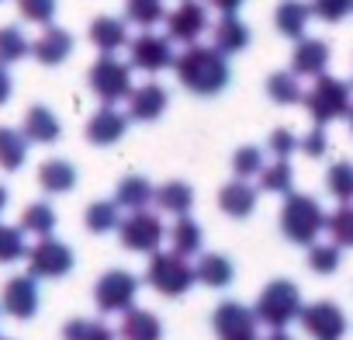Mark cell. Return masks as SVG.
<instances>
[{"label": "cell", "mask_w": 353, "mask_h": 340, "mask_svg": "<svg viewBox=\"0 0 353 340\" xmlns=\"http://www.w3.org/2000/svg\"><path fill=\"white\" fill-rule=\"evenodd\" d=\"M301 104H305V111L312 115V122H315L319 129H325L329 122L350 115V108H353V84L322 73V77H315V84L301 94Z\"/></svg>", "instance_id": "cell-2"}, {"label": "cell", "mask_w": 353, "mask_h": 340, "mask_svg": "<svg viewBox=\"0 0 353 340\" xmlns=\"http://www.w3.org/2000/svg\"><path fill=\"white\" fill-rule=\"evenodd\" d=\"M208 8L201 0H181L173 11H166V39L170 42H184L194 46L208 32Z\"/></svg>", "instance_id": "cell-13"}, {"label": "cell", "mask_w": 353, "mask_h": 340, "mask_svg": "<svg viewBox=\"0 0 353 340\" xmlns=\"http://www.w3.org/2000/svg\"><path fill=\"white\" fill-rule=\"evenodd\" d=\"M39 185L46 195H70L77 188V167L70 160H46L39 167Z\"/></svg>", "instance_id": "cell-27"}, {"label": "cell", "mask_w": 353, "mask_h": 340, "mask_svg": "<svg viewBox=\"0 0 353 340\" xmlns=\"http://www.w3.org/2000/svg\"><path fill=\"white\" fill-rule=\"evenodd\" d=\"M325 191L339 205H353V163L350 160H339L325 170Z\"/></svg>", "instance_id": "cell-34"}, {"label": "cell", "mask_w": 353, "mask_h": 340, "mask_svg": "<svg viewBox=\"0 0 353 340\" xmlns=\"http://www.w3.org/2000/svg\"><path fill=\"white\" fill-rule=\"evenodd\" d=\"M250 25L239 18V15H222L215 25H212V49H219L225 59L229 56H236V53H243L246 46H250Z\"/></svg>", "instance_id": "cell-18"}, {"label": "cell", "mask_w": 353, "mask_h": 340, "mask_svg": "<svg viewBox=\"0 0 353 340\" xmlns=\"http://www.w3.org/2000/svg\"><path fill=\"white\" fill-rule=\"evenodd\" d=\"M308 11H312L319 21L336 25V21H343L346 15H353V0H312Z\"/></svg>", "instance_id": "cell-44"}, {"label": "cell", "mask_w": 353, "mask_h": 340, "mask_svg": "<svg viewBox=\"0 0 353 340\" xmlns=\"http://www.w3.org/2000/svg\"><path fill=\"white\" fill-rule=\"evenodd\" d=\"M163 236H166V226H163V216L142 209V212H128L121 223H118V240L125 250L132 254H156L163 247Z\"/></svg>", "instance_id": "cell-6"}, {"label": "cell", "mask_w": 353, "mask_h": 340, "mask_svg": "<svg viewBox=\"0 0 353 340\" xmlns=\"http://www.w3.org/2000/svg\"><path fill=\"white\" fill-rule=\"evenodd\" d=\"M87 84L104 104H118L132 94V66L118 56H97V63L87 73Z\"/></svg>", "instance_id": "cell-7"}, {"label": "cell", "mask_w": 353, "mask_h": 340, "mask_svg": "<svg viewBox=\"0 0 353 340\" xmlns=\"http://www.w3.org/2000/svg\"><path fill=\"white\" fill-rule=\"evenodd\" d=\"M125 101H128V122H156L170 108V94L156 80H145V84L132 87V94Z\"/></svg>", "instance_id": "cell-15"}, {"label": "cell", "mask_w": 353, "mask_h": 340, "mask_svg": "<svg viewBox=\"0 0 353 340\" xmlns=\"http://www.w3.org/2000/svg\"><path fill=\"white\" fill-rule=\"evenodd\" d=\"M329 42H322V39H298L294 42V53H291V73L294 77H322L325 73V66H329Z\"/></svg>", "instance_id": "cell-17"}, {"label": "cell", "mask_w": 353, "mask_h": 340, "mask_svg": "<svg viewBox=\"0 0 353 340\" xmlns=\"http://www.w3.org/2000/svg\"><path fill=\"white\" fill-rule=\"evenodd\" d=\"M201 247H205L201 226L191 216H181V219L173 223V229H170V254L191 261V257H201Z\"/></svg>", "instance_id": "cell-26"}, {"label": "cell", "mask_w": 353, "mask_h": 340, "mask_svg": "<svg viewBox=\"0 0 353 340\" xmlns=\"http://www.w3.org/2000/svg\"><path fill=\"white\" fill-rule=\"evenodd\" d=\"M298 149H301L308 160H322V156H325V149H329L325 129H319V125H315L308 135H301V139H298Z\"/></svg>", "instance_id": "cell-46"}, {"label": "cell", "mask_w": 353, "mask_h": 340, "mask_svg": "<svg viewBox=\"0 0 353 340\" xmlns=\"http://www.w3.org/2000/svg\"><path fill=\"white\" fill-rule=\"evenodd\" d=\"M301 94L305 91H301V84L291 70H277V73L267 77V97L274 104H301Z\"/></svg>", "instance_id": "cell-35"}, {"label": "cell", "mask_w": 353, "mask_h": 340, "mask_svg": "<svg viewBox=\"0 0 353 340\" xmlns=\"http://www.w3.org/2000/svg\"><path fill=\"white\" fill-rule=\"evenodd\" d=\"M339 264H343V250H339L336 243H312V247H308V267H312L315 274L329 278V274L339 271Z\"/></svg>", "instance_id": "cell-40"}, {"label": "cell", "mask_w": 353, "mask_h": 340, "mask_svg": "<svg viewBox=\"0 0 353 340\" xmlns=\"http://www.w3.org/2000/svg\"><path fill=\"white\" fill-rule=\"evenodd\" d=\"M149 202H152V185L142 174H128V178L118 181V188H114V205L118 209L142 212V209H149Z\"/></svg>", "instance_id": "cell-29"}, {"label": "cell", "mask_w": 353, "mask_h": 340, "mask_svg": "<svg viewBox=\"0 0 353 340\" xmlns=\"http://www.w3.org/2000/svg\"><path fill=\"white\" fill-rule=\"evenodd\" d=\"M11 91H14L11 73H8V66H0V104H8V101H11Z\"/></svg>", "instance_id": "cell-47"}, {"label": "cell", "mask_w": 353, "mask_h": 340, "mask_svg": "<svg viewBox=\"0 0 353 340\" xmlns=\"http://www.w3.org/2000/svg\"><path fill=\"white\" fill-rule=\"evenodd\" d=\"M260 191L263 195H291L294 191V167H291V160H274V163H263V170H260Z\"/></svg>", "instance_id": "cell-30"}, {"label": "cell", "mask_w": 353, "mask_h": 340, "mask_svg": "<svg viewBox=\"0 0 353 340\" xmlns=\"http://www.w3.org/2000/svg\"><path fill=\"white\" fill-rule=\"evenodd\" d=\"M90 42L101 49V56H114L121 46H128V25L125 18H111V15H101L90 21Z\"/></svg>", "instance_id": "cell-24"}, {"label": "cell", "mask_w": 353, "mask_h": 340, "mask_svg": "<svg viewBox=\"0 0 353 340\" xmlns=\"http://www.w3.org/2000/svg\"><path fill=\"white\" fill-rule=\"evenodd\" d=\"M208 4H212L215 11H222V15H236V11L246 4V0H208Z\"/></svg>", "instance_id": "cell-48"}, {"label": "cell", "mask_w": 353, "mask_h": 340, "mask_svg": "<svg viewBox=\"0 0 353 340\" xmlns=\"http://www.w3.org/2000/svg\"><path fill=\"white\" fill-rule=\"evenodd\" d=\"M139 285H142V281H139L132 271H121V267L104 271V274L97 278V285H94V302H97L101 312H128V309L135 305Z\"/></svg>", "instance_id": "cell-9"}, {"label": "cell", "mask_w": 353, "mask_h": 340, "mask_svg": "<svg viewBox=\"0 0 353 340\" xmlns=\"http://www.w3.org/2000/svg\"><path fill=\"white\" fill-rule=\"evenodd\" d=\"M298 323H301V330L312 340H343L346 337V312L336 302H329V299L301 305Z\"/></svg>", "instance_id": "cell-11"}, {"label": "cell", "mask_w": 353, "mask_h": 340, "mask_svg": "<svg viewBox=\"0 0 353 340\" xmlns=\"http://www.w3.org/2000/svg\"><path fill=\"white\" fill-rule=\"evenodd\" d=\"M118 223H121V209L114 205V202H108V198H101V202H90L87 205V212H83V226L90 229V233H111V229H118Z\"/></svg>", "instance_id": "cell-36"}, {"label": "cell", "mask_w": 353, "mask_h": 340, "mask_svg": "<svg viewBox=\"0 0 353 340\" xmlns=\"http://www.w3.org/2000/svg\"><path fill=\"white\" fill-rule=\"evenodd\" d=\"M267 149L274 153V160H288L294 149H298V135L291 129H274L267 135Z\"/></svg>", "instance_id": "cell-45"}, {"label": "cell", "mask_w": 353, "mask_h": 340, "mask_svg": "<svg viewBox=\"0 0 353 340\" xmlns=\"http://www.w3.org/2000/svg\"><path fill=\"white\" fill-rule=\"evenodd\" d=\"M219 209L229 216V219H246V216H253V209H256V188L250 185V181H229V185H222L219 188Z\"/></svg>", "instance_id": "cell-23"}, {"label": "cell", "mask_w": 353, "mask_h": 340, "mask_svg": "<svg viewBox=\"0 0 353 340\" xmlns=\"http://www.w3.org/2000/svg\"><path fill=\"white\" fill-rule=\"evenodd\" d=\"M63 340H118L114 330L101 319H87V316H77L63 326Z\"/></svg>", "instance_id": "cell-38"}, {"label": "cell", "mask_w": 353, "mask_h": 340, "mask_svg": "<svg viewBox=\"0 0 353 340\" xmlns=\"http://www.w3.org/2000/svg\"><path fill=\"white\" fill-rule=\"evenodd\" d=\"M325 233L339 250H353V205H339L332 216H325Z\"/></svg>", "instance_id": "cell-39"}, {"label": "cell", "mask_w": 353, "mask_h": 340, "mask_svg": "<svg viewBox=\"0 0 353 340\" xmlns=\"http://www.w3.org/2000/svg\"><path fill=\"white\" fill-rule=\"evenodd\" d=\"M212 330H215V340H260V323L253 309L236 299H225L215 305Z\"/></svg>", "instance_id": "cell-10"}, {"label": "cell", "mask_w": 353, "mask_h": 340, "mask_svg": "<svg viewBox=\"0 0 353 340\" xmlns=\"http://www.w3.org/2000/svg\"><path fill=\"white\" fill-rule=\"evenodd\" d=\"M163 18H166L163 0H125V25H135V28H145L149 32Z\"/></svg>", "instance_id": "cell-33"}, {"label": "cell", "mask_w": 353, "mask_h": 340, "mask_svg": "<svg viewBox=\"0 0 353 340\" xmlns=\"http://www.w3.org/2000/svg\"><path fill=\"white\" fill-rule=\"evenodd\" d=\"M118 340H163V319L149 309L121 312V326L114 330Z\"/></svg>", "instance_id": "cell-21"}, {"label": "cell", "mask_w": 353, "mask_h": 340, "mask_svg": "<svg viewBox=\"0 0 353 340\" xmlns=\"http://www.w3.org/2000/svg\"><path fill=\"white\" fill-rule=\"evenodd\" d=\"M194 278L208 288H229L236 278V264L225 254H201L194 264Z\"/></svg>", "instance_id": "cell-28"}, {"label": "cell", "mask_w": 353, "mask_h": 340, "mask_svg": "<svg viewBox=\"0 0 353 340\" xmlns=\"http://www.w3.org/2000/svg\"><path fill=\"white\" fill-rule=\"evenodd\" d=\"M28 254V243H25V233L18 226H8L0 223V264H14Z\"/></svg>", "instance_id": "cell-42"}, {"label": "cell", "mask_w": 353, "mask_h": 340, "mask_svg": "<svg viewBox=\"0 0 353 340\" xmlns=\"http://www.w3.org/2000/svg\"><path fill=\"white\" fill-rule=\"evenodd\" d=\"M145 281H149L152 292H159V295H166V299H181V295H188V292L198 285L191 261L176 257V254H170V250H166V254L156 250V254L149 257Z\"/></svg>", "instance_id": "cell-5"}, {"label": "cell", "mask_w": 353, "mask_h": 340, "mask_svg": "<svg viewBox=\"0 0 353 340\" xmlns=\"http://www.w3.org/2000/svg\"><path fill=\"white\" fill-rule=\"evenodd\" d=\"M18 132H21L28 142L49 146V142H56V139L63 135V125H59V118H56L52 108H46V104H32V108L25 111V122H21Z\"/></svg>", "instance_id": "cell-20"}, {"label": "cell", "mask_w": 353, "mask_h": 340, "mask_svg": "<svg viewBox=\"0 0 353 340\" xmlns=\"http://www.w3.org/2000/svg\"><path fill=\"white\" fill-rule=\"evenodd\" d=\"M25 160H28V139L18 129L0 125V170L14 174V170L25 167Z\"/></svg>", "instance_id": "cell-32"}, {"label": "cell", "mask_w": 353, "mask_h": 340, "mask_svg": "<svg viewBox=\"0 0 353 340\" xmlns=\"http://www.w3.org/2000/svg\"><path fill=\"white\" fill-rule=\"evenodd\" d=\"M173 42L166 35L156 32H142L135 39H128V66L142 70V73H163L173 66Z\"/></svg>", "instance_id": "cell-12"}, {"label": "cell", "mask_w": 353, "mask_h": 340, "mask_svg": "<svg viewBox=\"0 0 353 340\" xmlns=\"http://www.w3.org/2000/svg\"><path fill=\"white\" fill-rule=\"evenodd\" d=\"M267 340H294V337H288V333H284V330H274V333H270V337H267Z\"/></svg>", "instance_id": "cell-50"}, {"label": "cell", "mask_w": 353, "mask_h": 340, "mask_svg": "<svg viewBox=\"0 0 353 340\" xmlns=\"http://www.w3.org/2000/svg\"><path fill=\"white\" fill-rule=\"evenodd\" d=\"M56 223H59V216H56V209L49 202H32V205H25V212L18 219V229L42 240V236H52Z\"/></svg>", "instance_id": "cell-31"}, {"label": "cell", "mask_w": 353, "mask_h": 340, "mask_svg": "<svg viewBox=\"0 0 353 340\" xmlns=\"http://www.w3.org/2000/svg\"><path fill=\"white\" fill-rule=\"evenodd\" d=\"M32 56V42L28 35L18 28V25H4L0 28V66H8V63H18Z\"/></svg>", "instance_id": "cell-37"}, {"label": "cell", "mask_w": 353, "mask_h": 340, "mask_svg": "<svg viewBox=\"0 0 353 340\" xmlns=\"http://www.w3.org/2000/svg\"><path fill=\"white\" fill-rule=\"evenodd\" d=\"M263 149L260 146H239L236 153H232V174H236V181H250V178H256L260 170H263Z\"/></svg>", "instance_id": "cell-41"}, {"label": "cell", "mask_w": 353, "mask_h": 340, "mask_svg": "<svg viewBox=\"0 0 353 340\" xmlns=\"http://www.w3.org/2000/svg\"><path fill=\"white\" fill-rule=\"evenodd\" d=\"M346 118H350V132H353V108H350V115H346Z\"/></svg>", "instance_id": "cell-51"}, {"label": "cell", "mask_w": 353, "mask_h": 340, "mask_svg": "<svg viewBox=\"0 0 353 340\" xmlns=\"http://www.w3.org/2000/svg\"><path fill=\"white\" fill-rule=\"evenodd\" d=\"M28 274L35 278V281H59V278H66L70 271H73V250L66 247V243H59V240H52V236H42L35 247H28Z\"/></svg>", "instance_id": "cell-8"}, {"label": "cell", "mask_w": 353, "mask_h": 340, "mask_svg": "<svg viewBox=\"0 0 353 340\" xmlns=\"http://www.w3.org/2000/svg\"><path fill=\"white\" fill-rule=\"evenodd\" d=\"M173 73H176V84L191 94H198V97H215L232 80L229 59L219 49L201 46V42L188 46L181 56H173Z\"/></svg>", "instance_id": "cell-1"}, {"label": "cell", "mask_w": 353, "mask_h": 340, "mask_svg": "<svg viewBox=\"0 0 353 340\" xmlns=\"http://www.w3.org/2000/svg\"><path fill=\"white\" fill-rule=\"evenodd\" d=\"M152 205L159 212H166V216H176V219L191 216V209H194V188L184 185V181H166V185L152 188Z\"/></svg>", "instance_id": "cell-22"}, {"label": "cell", "mask_w": 353, "mask_h": 340, "mask_svg": "<svg viewBox=\"0 0 353 340\" xmlns=\"http://www.w3.org/2000/svg\"><path fill=\"white\" fill-rule=\"evenodd\" d=\"M322 229H325V209L312 195L291 191L281 205V233L298 247H312V243H319Z\"/></svg>", "instance_id": "cell-4"}, {"label": "cell", "mask_w": 353, "mask_h": 340, "mask_svg": "<svg viewBox=\"0 0 353 340\" xmlns=\"http://www.w3.org/2000/svg\"><path fill=\"white\" fill-rule=\"evenodd\" d=\"M18 4V15L25 18V21H32V25H52V18H56V8H59V0H14Z\"/></svg>", "instance_id": "cell-43"}, {"label": "cell", "mask_w": 353, "mask_h": 340, "mask_svg": "<svg viewBox=\"0 0 353 340\" xmlns=\"http://www.w3.org/2000/svg\"><path fill=\"white\" fill-rule=\"evenodd\" d=\"M0 340H11V337H0Z\"/></svg>", "instance_id": "cell-52"}, {"label": "cell", "mask_w": 353, "mask_h": 340, "mask_svg": "<svg viewBox=\"0 0 353 340\" xmlns=\"http://www.w3.org/2000/svg\"><path fill=\"white\" fill-rule=\"evenodd\" d=\"M301 288L288 278H274L270 285H263V292L256 295V305H253V316L256 323L270 326V330H288L298 312H301Z\"/></svg>", "instance_id": "cell-3"}, {"label": "cell", "mask_w": 353, "mask_h": 340, "mask_svg": "<svg viewBox=\"0 0 353 340\" xmlns=\"http://www.w3.org/2000/svg\"><path fill=\"white\" fill-rule=\"evenodd\" d=\"M0 312L14 319H32L39 312V281L32 274H14L0 288Z\"/></svg>", "instance_id": "cell-14"}, {"label": "cell", "mask_w": 353, "mask_h": 340, "mask_svg": "<svg viewBox=\"0 0 353 340\" xmlns=\"http://www.w3.org/2000/svg\"><path fill=\"white\" fill-rule=\"evenodd\" d=\"M32 56H35L42 66H63V63L73 56V35H70L66 28L46 25V32L32 42Z\"/></svg>", "instance_id": "cell-19"}, {"label": "cell", "mask_w": 353, "mask_h": 340, "mask_svg": "<svg viewBox=\"0 0 353 340\" xmlns=\"http://www.w3.org/2000/svg\"><path fill=\"white\" fill-rule=\"evenodd\" d=\"M4 209H8V188L0 185V216H4Z\"/></svg>", "instance_id": "cell-49"}, {"label": "cell", "mask_w": 353, "mask_h": 340, "mask_svg": "<svg viewBox=\"0 0 353 340\" xmlns=\"http://www.w3.org/2000/svg\"><path fill=\"white\" fill-rule=\"evenodd\" d=\"M128 132V115L118 111L114 104H101L90 122H87V142L90 146H114Z\"/></svg>", "instance_id": "cell-16"}, {"label": "cell", "mask_w": 353, "mask_h": 340, "mask_svg": "<svg viewBox=\"0 0 353 340\" xmlns=\"http://www.w3.org/2000/svg\"><path fill=\"white\" fill-rule=\"evenodd\" d=\"M312 21V11L305 0H281L277 11H274V28L284 35V39H305V28Z\"/></svg>", "instance_id": "cell-25"}]
</instances>
